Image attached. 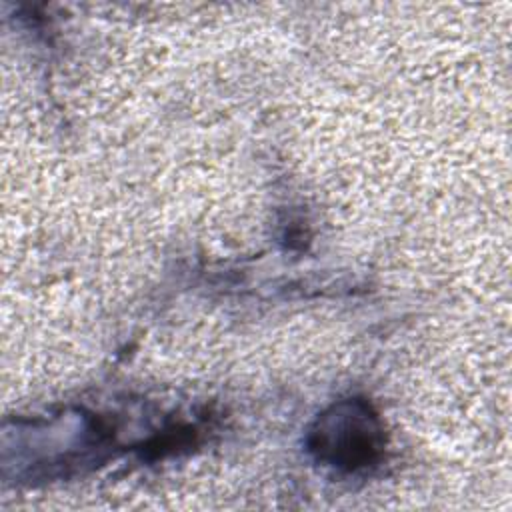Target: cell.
I'll list each match as a JSON object with an SVG mask.
<instances>
[{"label": "cell", "mask_w": 512, "mask_h": 512, "mask_svg": "<svg viewBox=\"0 0 512 512\" xmlns=\"http://www.w3.org/2000/svg\"><path fill=\"white\" fill-rule=\"evenodd\" d=\"M308 452L338 472H360L384 454V426L364 398H346L328 406L308 430Z\"/></svg>", "instance_id": "obj_1"}]
</instances>
